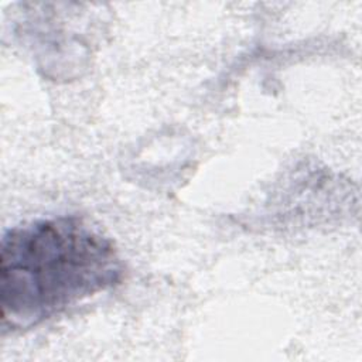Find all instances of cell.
<instances>
[{
	"label": "cell",
	"instance_id": "1",
	"mask_svg": "<svg viewBox=\"0 0 362 362\" xmlns=\"http://www.w3.org/2000/svg\"><path fill=\"white\" fill-rule=\"evenodd\" d=\"M113 242L78 216L38 219L8 229L0 245L3 331L40 325L122 283Z\"/></svg>",
	"mask_w": 362,
	"mask_h": 362
}]
</instances>
